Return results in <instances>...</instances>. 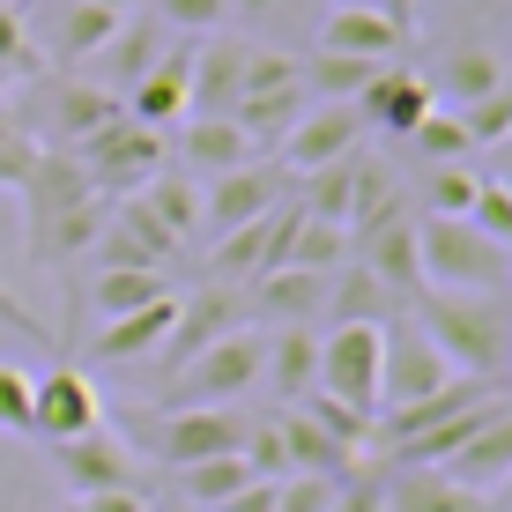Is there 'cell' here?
I'll use <instances>...</instances> for the list:
<instances>
[{"label":"cell","mask_w":512,"mask_h":512,"mask_svg":"<svg viewBox=\"0 0 512 512\" xmlns=\"http://www.w3.org/2000/svg\"><path fill=\"white\" fill-rule=\"evenodd\" d=\"M149 15L171 38H208V30L231 23V0H149Z\"/></svg>","instance_id":"obj_37"},{"label":"cell","mask_w":512,"mask_h":512,"mask_svg":"<svg viewBox=\"0 0 512 512\" xmlns=\"http://www.w3.org/2000/svg\"><path fill=\"white\" fill-rule=\"evenodd\" d=\"M297 75H305V97L312 104H357L364 82L379 75L372 60H349V52H320L312 45V60H297Z\"/></svg>","instance_id":"obj_32"},{"label":"cell","mask_w":512,"mask_h":512,"mask_svg":"<svg viewBox=\"0 0 512 512\" xmlns=\"http://www.w3.org/2000/svg\"><path fill=\"white\" fill-rule=\"evenodd\" d=\"M275 8H282V0H231V15H245V23H268Z\"/></svg>","instance_id":"obj_48"},{"label":"cell","mask_w":512,"mask_h":512,"mask_svg":"<svg viewBox=\"0 0 512 512\" xmlns=\"http://www.w3.org/2000/svg\"><path fill=\"white\" fill-rule=\"evenodd\" d=\"M438 386H453V372H446V357L431 349V334H423L409 312L386 320L379 327V416L409 409V401H431Z\"/></svg>","instance_id":"obj_7"},{"label":"cell","mask_w":512,"mask_h":512,"mask_svg":"<svg viewBox=\"0 0 512 512\" xmlns=\"http://www.w3.org/2000/svg\"><path fill=\"white\" fill-rule=\"evenodd\" d=\"M134 193H141V201H149V216L164 223V231L179 238V245H186L193 231H201V186H193L186 171H171V164H164V171H156L149 186H134Z\"/></svg>","instance_id":"obj_33"},{"label":"cell","mask_w":512,"mask_h":512,"mask_svg":"<svg viewBox=\"0 0 512 512\" xmlns=\"http://www.w3.org/2000/svg\"><path fill=\"white\" fill-rule=\"evenodd\" d=\"M349 149H364L357 104H305V112H297V127L275 141V164L290 171V179H312V171L342 164Z\"/></svg>","instance_id":"obj_10"},{"label":"cell","mask_w":512,"mask_h":512,"mask_svg":"<svg viewBox=\"0 0 512 512\" xmlns=\"http://www.w3.org/2000/svg\"><path fill=\"white\" fill-rule=\"evenodd\" d=\"M409 149L423 156V171H431V164H468L475 141H468V127H461V112H446V104H438V112L409 134Z\"/></svg>","instance_id":"obj_35"},{"label":"cell","mask_w":512,"mask_h":512,"mask_svg":"<svg viewBox=\"0 0 512 512\" xmlns=\"http://www.w3.org/2000/svg\"><path fill=\"white\" fill-rule=\"evenodd\" d=\"M82 512H149V490L127 483V490H97V498H75Z\"/></svg>","instance_id":"obj_45"},{"label":"cell","mask_w":512,"mask_h":512,"mask_svg":"<svg viewBox=\"0 0 512 512\" xmlns=\"http://www.w3.org/2000/svg\"><path fill=\"white\" fill-rule=\"evenodd\" d=\"M38 45H30V23H23V8H0V82H23V75H38Z\"/></svg>","instance_id":"obj_39"},{"label":"cell","mask_w":512,"mask_h":512,"mask_svg":"<svg viewBox=\"0 0 512 512\" xmlns=\"http://www.w3.org/2000/svg\"><path fill=\"white\" fill-rule=\"evenodd\" d=\"M505 379H512V349H505Z\"/></svg>","instance_id":"obj_54"},{"label":"cell","mask_w":512,"mask_h":512,"mask_svg":"<svg viewBox=\"0 0 512 512\" xmlns=\"http://www.w3.org/2000/svg\"><path fill=\"white\" fill-rule=\"evenodd\" d=\"M312 394H327V401H342L349 416L379 423V320H334L320 334Z\"/></svg>","instance_id":"obj_6"},{"label":"cell","mask_w":512,"mask_h":512,"mask_svg":"<svg viewBox=\"0 0 512 512\" xmlns=\"http://www.w3.org/2000/svg\"><path fill=\"white\" fill-rule=\"evenodd\" d=\"M290 201V171L268 164V156H253V164H238V171H223V179H208L201 193V223H216V231H238V223H253V216H268V208Z\"/></svg>","instance_id":"obj_15"},{"label":"cell","mask_w":512,"mask_h":512,"mask_svg":"<svg viewBox=\"0 0 512 512\" xmlns=\"http://www.w3.org/2000/svg\"><path fill=\"white\" fill-rule=\"evenodd\" d=\"M60 512H82V505H60Z\"/></svg>","instance_id":"obj_55"},{"label":"cell","mask_w":512,"mask_h":512,"mask_svg":"<svg viewBox=\"0 0 512 512\" xmlns=\"http://www.w3.org/2000/svg\"><path fill=\"white\" fill-rule=\"evenodd\" d=\"M45 461H52V475L67 483V498H97V490H127V483H141L134 446H127V438H112L104 423H97V431H82V438H60V446H45Z\"/></svg>","instance_id":"obj_11"},{"label":"cell","mask_w":512,"mask_h":512,"mask_svg":"<svg viewBox=\"0 0 512 512\" xmlns=\"http://www.w3.org/2000/svg\"><path fill=\"white\" fill-rule=\"evenodd\" d=\"M498 186L512 193V141H498Z\"/></svg>","instance_id":"obj_49"},{"label":"cell","mask_w":512,"mask_h":512,"mask_svg":"<svg viewBox=\"0 0 512 512\" xmlns=\"http://www.w3.org/2000/svg\"><path fill=\"white\" fill-rule=\"evenodd\" d=\"M468 223H475V231H483L490 245H505V253H512V193H505L498 179H483V186H475Z\"/></svg>","instance_id":"obj_41"},{"label":"cell","mask_w":512,"mask_h":512,"mask_svg":"<svg viewBox=\"0 0 512 512\" xmlns=\"http://www.w3.org/2000/svg\"><path fill=\"white\" fill-rule=\"evenodd\" d=\"M409 30H394L379 8H334L320 23V52H349V60H372V67H394Z\"/></svg>","instance_id":"obj_22"},{"label":"cell","mask_w":512,"mask_h":512,"mask_svg":"<svg viewBox=\"0 0 512 512\" xmlns=\"http://www.w3.org/2000/svg\"><path fill=\"white\" fill-rule=\"evenodd\" d=\"M268 334V349H260V379L275 386V401L290 409V401L312 394V372H320V334L312 327H260Z\"/></svg>","instance_id":"obj_23"},{"label":"cell","mask_w":512,"mask_h":512,"mask_svg":"<svg viewBox=\"0 0 512 512\" xmlns=\"http://www.w3.org/2000/svg\"><path fill=\"white\" fill-rule=\"evenodd\" d=\"M409 320L431 334V349L446 357L453 379H505V349H512V305L505 297H453V290H416Z\"/></svg>","instance_id":"obj_1"},{"label":"cell","mask_w":512,"mask_h":512,"mask_svg":"<svg viewBox=\"0 0 512 512\" xmlns=\"http://www.w3.org/2000/svg\"><path fill=\"white\" fill-rule=\"evenodd\" d=\"M475 186H483V171H468V164H431L423 171V216H468V201H475Z\"/></svg>","instance_id":"obj_36"},{"label":"cell","mask_w":512,"mask_h":512,"mask_svg":"<svg viewBox=\"0 0 512 512\" xmlns=\"http://www.w3.org/2000/svg\"><path fill=\"white\" fill-rule=\"evenodd\" d=\"M401 312H409V305H401V297L386 290L372 268H357V260H342V268L327 275V312H320L327 327H334V320H379V327H386V320H401Z\"/></svg>","instance_id":"obj_29"},{"label":"cell","mask_w":512,"mask_h":512,"mask_svg":"<svg viewBox=\"0 0 512 512\" xmlns=\"http://www.w3.org/2000/svg\"><path fill=\"white\" fill-rule=\"evenodd\" d=\"M67 164L82 171V186L97 193V201H127L134 186H149L156 171H164V134H149V127H134L127 112L112 119V127H97V134H82L75 149H67Z\"/></svg>","instance_id":"obj_4"},{"label":"cell","mask_w":512,"mask_h":512,"mask_svg":"<svg viewBox=\"0 0 512 512\" xmlns=\"http://www.w3.org/2000/svg\"><path fill=\"white\" fill-rule=\"evenodd\" d=\"M127 112L104 82H45L38 90V104H23V127L38 134V141H52V149H75L82 134H97V127H112V119Z\"/></svg>","instance_id":"obj_8"},{"label":"cell","mask_w":512,"mask_h":512,"mask_svg":"<svg viewBox=\"0 0 512 512\" xmlns=\"http://www.w3.org/2000/svg\"><path fill=\"white\" fill-rule=\"evenodd\" d=\"M379 498H386V512H483L490 505L475 490H461L446 468H386Z\"/></svg>","instance_id":"obj_24"},{"label":"cell","mask_w":512,"mask_h":512,"mask_svg":"<svg viewBox=\"0 0 512 512\" xmlns=\"http://www.w3.org/2000/svg\"><path fill=\"white\" fill-rule=\"evenodd\" d=\"M97 423H104V401H97V386L82 379L75 364H60V372L30 379V438H38V446L82 438V431H97Z\"/></svg>","instance_id":"obj_14"},{"label":"cell","mask_w":512,"mask_h":512,"mask_svg":"<svg viewBox=\"0 0 512 512\" xmlns=\"http://www.w3.org/2000/svg\"><path fill=\"white\" fill-rule=\"evenodd\" d=\"M275 438H282L290 475H349V468H357V453H349L334 431H320L305 409H275Z\"/></svg>","instance_id":"obj_26"},{"label":"cell","mask_w":512,"mask_h":512,"mask_svg":"<svg viewBox=\"0 0 512 512\" xmlns=\"http://www.w3.org/2000/svg\"><path fill=\"white\" fill-rule=\"evenodd\" d=\"M342 475H282L275 483V512H327Z\"/></svg>","instance_id":"obj_42"},{"label":"cell","mask_w":512,"mask_h":512,"mask_svg":"<svg viewBox=\"0 0 512 512\" xmlns=\"http://www.w3.org/2000/svg\"><path fill=\"white\" fill-rule=\"evenodd\" d=\"M490 498H498V505H512V475H505V483H498V490H490Z\"/></svg>","instance_id":"obj_51"},{"label":"cell","mask_w":512,"mask_h":512,"mask_svg":"<svg viewBox=\"0 0 512 512\" xmlns=\"http://www.w3.org/2000/svg\"><path fill=\"white\" fill-rule=\"evenodd\" d=\"M253 156H260L253 134H245L231 112H186L179 127L164 134V164L186 171V179H223V171L253 164Z\"/></svg>","instance_id":"obj_9"},{"label":"cell","mask_w":512,"mask_h":512,"mask_svg":"<svg viewBox=\"0 0 512 512\" xmlns=\"http://www.w3.org/2000/svg\"><path fill=\"white\" fill-rule=\"evenodd\" d=\"M461 127H468L475 149L512 141V82H505V90H490V97H475V104H461Z\"/></svg>","instance_id":"obj_38"},{"label":"cell","mask_w":512,"mask_h":512,"mask_svg":"<svg viewBox=\"0 0 512 512\" xmlns=\"http://www.w3.org/2000/svg\"><path fill=\"white\" fill-rule=\"evenodd\" d=\"M245 90V38H193V112H231Z\"/></svg>","instance_id":"obj_25"},{"label":"cell","mask_w":512,"mask_h":512,"mask_svg":"<svg viewBox=\"0 0 512 512\" xmlns=\"http://www.w3.org/2000/svg\"><path fill=\"white\" fill-rule=\"evenodd\" d=\"M349 260H357V268H372L386 290L409 305V297L423 290V268H416V208H394V216L364 223V231L349 238Z\"/></svg>","instance_id":"obj_18"},{"label":"cell","mask_w":512,"mask_h":512,"mask_svg":"<svg viewBox=\"0 0 512 512\" xmlns=\"http://www.w3.org/2000/svg\"><path fill=\"white\" fill-rule=\"evenodd\" d=\"M327 512H386V498H379V475H357V468H349Z\"/></svg>","instance_id":"obj_44"},{"label":"cell","mask_w":512,"mask_h":512,"mask_svg":"<svg viewBox=\"0 0 512 512\" xmlns=\"http://www.w3.org/2000/svg\"><path fill=\"white\" fill-rule=\"evenodd\" d=\"M505 60L490 45H453L446 60L431 67V90H438V104L446 112H461V104H475V97H490V90H505Z\"/></svg>","instance_id":"obj_28"},{"label":"cell","mask_w":512,"mask_h":512,"mask_svg":"<svg viewBox=\"0 0 512 512\" xmlns=\"http://www.w3.org/2000/svg\"><path fill=\"white\" fill-rule=\"evenodd\" d=\"M231 327H245V290L201 282L193 297H179V320H171V342L156 349V357H164V372H179V364H193L208 342H223Z\"/></svg>","instance_id":"obj_17"},{"label":"cell","mask_w":512,"mask_h":512,"mask_svg":"<svg viewBox=\"0 0 512 512\" xmlns=\"http://www.w3.org/2000/svg\"><path fill=\"white\" fill-rule=\"evenodd\" d=\"M119 104H127V119H134V127H149V134H171V127H179V119L193 112V38H171V52H164V60H156Z\"/></svg>","instance_id":"obj_16"},{"label":"cell","mask_w":512,"mask_h":512,"mask_svg":"<svg viewBox=\"0 0 512 512\" xmlns=\"http://www.w3.org/2000/svg\"><path fill=\"white\" fill-rule=\"evenodd\" d=\"M253 483V468L238 453H216V461H193V468H171V490H179V512H216L223 498Z\"/></svg>","instance_id":"obj_30"},{"label":"cell","mask_w":512,"mask_h":512,"mask_svg":"<svg viewBox=\"0 0 512 512\" xmlns=\"http://www.w3.org/2000/svg\"><path fill=\"white\" fill-rule=\"evenodd\" d=\"M372 8H379L394 30H409V38H416V8H423V0H372Z\"/></svg>","instance_id":"obj_47"},{"label":"cell","mask_w":512,"mask_h":512,"mask_svg":"<svg viewBox=\"0 0 512 512\" xmlns=\"http://www.w3.org/2000/svg\"><path fill=\"white\" fill-rule=\"evenodd\" d=\"M260 349H268L260 327H231L223 342H208L193 364H179V372L156 379V409H238V401L260 386Z\"/></svg>","instance_id":"obj_3"},{"label":"cell","mask_w":512,"mask_h":512,"mask_svg":"<svg viewBox=\"0 0 512 512\" xmlns=\"http://www.w3.org/2000/svg\"><path fill=\"white\" fill-rule=\"evenodd\" d=\"M112 30H119V8H97V0H67V15H60V60H97Z\"/></svg>","instance_id":"obj_34"},{"label":"cell","mask_w":512,"mask_h":512,"mask_svg":"<svg viewBox=\"0 0 512 512\" xmlns=\"http://www.w3.org/2000/svg\"><path fill=\"white\" fill-rule=\"evenodd\" d=\"M156 297H171L164 268H97V282H90V312H97V320L141 312V305H156Z\"/></svg>","instance_id":"obj_31"},{"label":"cell","mask_w":512,"mask_h":512,"mask_svg":"<svg viewBox=\"0 0 512 512\" xmlns=\"http://www.w3.org/2000/svg\"><path fill=\"white\" fill-rule=\"evenodd\" d=\"M216 512H275V483H260V475H253V483H245L238 498H223Z\"/></svg>","instance_id":"obj_46"},{"label":"cell","mask_w":512,"mask_h":512,"mask_svg":"<svg viewBox=\"0 0 512 512\" xmlns=\"http://www.w3.org/2000/svg\"><path fill=\"white\" fill-rule=\"evenodd\" d=\"M171 52V30L156 23V15H119V30L104 38V52H97V75H104V90L112 97H127L141 75H149L156 60Z\"/></svg>","instance_id":"obj_20"},{"label":"cell","mask_w":512,"mask_h":512,"mask_svg":"<svg viewBox=\"0 0 512 512\" xmlns=\"http://www.w3.org/2000/svg\"><path fill=\"white\" fill-rule=\"evenodd\" d=\"M446 475H453L461 490H475V498H490V490H498L505 475H512V409H498V416H490L483 431H475L468 446L446 461Z\"/></svg>","instance_id":"obj_27"},{"label":"cell","mask_w":512,"mask_h":512,"mask_svg":"<svg viewBox=\"0 0 512 512\" xmlns=\"http://www.w3.org/2000/svg\"><path fill=\"white\" fill-rule=\"evenodd\" d=\"M245 423H253L245 409H156V416H134V446L156 468H193V461H216V453H238Z\"/></svg>","instance_id":"obj_5"},{"label":"cell","mask_w":512,"mask_h":512,"mask_svg":"<svg viewBox=\"0 0 512 512\" xmlns=\"http://www.w3.org/2000/svg\"><path fill=\"white\" fill-rule=\"evenodd\" d=\"M334 8H372V0H334Z\"/></svg>","instance_id":"obj_52"},{"label":"cell","mask_w":512,"mask_h":512,"mask_svg":"<svg viewBox=\"0 0 512 512\" xmlns=\"http://www.w3.org/2000/svg\"><path fill=\"white\" fill-rule=\"evenodd\" d=\"M297 223V201L268 208V216L238 223V231H216V253H208V282H223V290H245L253 275H268L282 260V238H290Z\"/></svg>","instance_id":"obj_13"},{"label":"cell","mask_w":512,"mask_h":512,"mask_svg":"<svg viewBox=\"0 0 512 512\" xmlns=\"http://www.w3.org/2000/svg\"><path fill=\"white\" fill-rule=\"evenodd\" d=\"M38 149H45V141L30 134L23 119L0 112V186H23V179H30V164H38Z\"/></svg>","instance_id":"obj_40"},{"label":"cell","mask_w":512,"mask_h":512,"mask_svg":"<svg viewBox=\"0 0 512 512\" xmlns=\"http://www.w3.org/2000/svg\"><path fill=\"white\" fill-rule=\"evenodd\" d=\"M0 431L30 438V372L23 364H0Z\"/></svg>","instance_id":"obj_43"},{"label":"cell","mask_w":512,"mask_h":512,"mask_svg":"<svg viewBox=\"0 0 512 512\" xmlns=\"http://www.w3.org/2000/svg\"><path fill=\"white\" fill-rule=\"evenodd\" d=\"M245 312H260L268 327H312L327 312V275L320 268H268V275H253L245 282Z\"/></svg>","instance_id":"obj_19"},{"label":"cell","mask_w":512,"mask_h":512,"mask_svg":"<svg viewBox=\"0 0 512 512\" xmlns=\"http://www.w3.org/2000/svg\"><path fill=\"white\" fill-rule=\"evenodd\" d=\"M505 245H490L468 216H423L416 208V268L423 290H453V297H505Z\"/></svg>","instance_id":"obj_2"},{"label":"cell","mask_w":512,"mask_h":512,"mask_svg":"<svg viewBox=\"0 0 512 512\" xmlns=\"http://www.w3.org/2000/svg\"><path fill=\"white\" fill-rule=\"evenodd\" d=\"M97 8H119V15H134V8H141V0H97Z\"/></svg>","instance_id":"obj_50"},{"label":"cell","mask_w":512,"mask_h":512,"mask_svg":"<svg viewBox=\"0 0 512 512\" xmlns=\"http://www.w3.org/2000/svg\"><path fill=\"white\" fill-rule=\"evenodd\" d=\"M505 297H512V260H505Z\"/></svg>","instance_id":"obj_53"},{"label":"cell","mask_w":512,"mask_h":512,"mask_svg":"<svg viewBox=\"0 0 512 512\" xmlns=\"http://www.w3.org/2000/svg\"><path fill=\"white\" fill-rule=\"evenodd\" d=\"M171 320H179V290L171 297H156V305H141V312H119V320H104L90 334V357L97 364H134V357H156V349L171 342Z\"/></svg>","instance_id":"obj_21"},{"label":"cell","mask_w":512,"mask_h":512,"mask_svg":"<svg viewBox=\"0 0 512 512\" xmlns=\"http://www.w3.org/2000/svg\"><path fill=\"white\" fill-rule=\"evenodd\" d=\"M431 112H438V90H431V75H416V67H379V75L364 82V97H357L364 134H379V141H409Z\"/></svg>","instance_id":"obj_12"}]
</instances>
